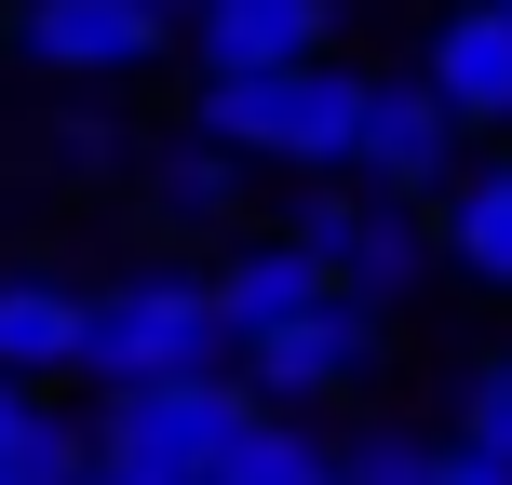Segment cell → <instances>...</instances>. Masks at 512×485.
<instances>
[{"label":"cell","instance_id":"12","mask_svg":"<svg viewBox=\"0 0 512 485\" xmlns=\"http://www.w3.org/2000/svg\"><path fill=\"white\" fill-rule=\"evenodd\" d=\"M432 256H459L486 297H512V162L445 176V203H432Z\"/></svg>","mask_w":512,"mask_h":485},{"label":"cell","instance_id":"8","mask_svg":"<svg viewBox=\"0 0 512 485\" xmlns=\"http://www.w3.org/2000/svg\"><path fill=\"white\" fill-rule=\"evenodd\" d=\"M418 81H432V108L459 135H499L512 122V14L499 0H459V14L432 27V54H418Z\"/></svg>","mask_w":512,"mask_h":485},{"label":"cell","instance_id":"10","mask_svg":"<svg viewBox=\"0 0 512 485\" xmlns=\"http://www.w3.org/2000/svg\"><path fill=\"white\" fill-rule=\"evenodd\" d=\"M0 378H14V391L81 378V283H54V270H0Z\"/></svg>","mask_w":512,"mask_h":485},{"label":"cell","instance_id":"5","mask_svg":"<svg viewBox=\"0 0 512 485\" xmlns=\"http://www.w3.org/2000/svg\"><path fill=\"white\" fill-rule=\"evenodd\" d=\"M378 364H391V324H378L364 297H324V310H297V324L243 337L230 378L256 391V405H337V391H364Z\"/></svg>","mask_w":512,"mask_h":485},{"label":"cell","instance_id":"1","mask_svg":"<svg viewBox=\"0 0 512 485\" xmlns=\"http://www.w3.org/2000/svg\"><path fill=\"white\" fill-rule=\"evenodd\" d=\"M81 378L95 391H162V378H230V324H216L203 270H122L81 297Z\"/></svg>","mask_w":512,"mask_h":485},{"label":"cell","instance_id":"21","mask_svg":"<svg viewBox=\"0 0 512 485\" xmlns=\"http://www.w3.org/2000/svg\"><path fill=\"white\" fill-rule=\"evenodd\" d=\"M81 485H122V472H95V459H81Z\"/></svg>","mask_w":512,"mask_h":485},{"label":"cell","instance_id":"2","mask_svg":"<svg viewBox=\"0 0 512 485\" xmlns=\"http://www.w3.org/2000/svg\"><path fill=\"white\" fill-rule=\"evenodd\" d=\"M256 432V391L243 378H162V391H108L95 418V472L122 485H216V459Z\"/></svg>","mask_w":512,"mask_h":485},{"label":"cell","instance_id":"23","mask_svg":"<svg viewBox=\"0 0 512 485\" xmlns=\"http://www.w3.org/2000/svg\"><path fill=\"white\" fill-rule=\"evenodd\" d=\"M499 14H512V0H499Z\"/></svg>","mask_w":512,"mask_h":485},{"label":"cell","instance_id":"19","mask_svg":"<svg viewBox=\"0 0 512 485\" xmlns=\"http://www.w3.org/2000/svg\"><path fill=\"white\" fill-rule=\"evenodd\" d=\"M432 485H512L499 459H472V445H432Z\"/></svg>","mask_w":512,"mask_h":485},{"label":"cell","instance_id":"9","mask_svg":"<svg viewBox=\"0 0 512 485\" xmlns=\"http://www.w3.org/2000/svg\"><path fill=\"white\" fill-rule=\"evenodd\" d=\"M337 27V0H203L189 41H203V81H256V68H310Z\"/></svg>","mask_w":512,"mask_h":485},{"label":"cell","instance_id":"6","mask_svg":"<svg viewBox=\"0 0 512 485\" xmlns=\"http://www.w3.org/2000/svg\"><path fill=\"white\" fill-rule=\"evenodd\" d=\"M351 189H378V203H418V189H445L459 176V122L432 108V81H364L351 95V162H337Z\"/></svg>","mask_w":512,"mask_h":485},{"label":"cell","instance_id":"7","mask_svg":"<svg viewBox=\"0 0 512 485\" xmlns=\"http://www.w3.org/2000/svg\"><path fill=\"white\" fill-rule=\"evenodd\" d=\"M0 41H14L41 81H135L162 54V14L149 0H14Z\"/></svg>","mask_w":512,"mask_h":485},{"label":"cell","instance_id":"18","mask_svg":"<svg viewBox=\"0 0 512 485\" xmlns=\"http://www.w3.org/2000/svg\"><path fill=\"white\" fill-rule=\"evenodd\" d=\"M54 162H81V176L108 162V122H95V108H68V122H54Z\"/></svg>","mask_w":512,"mask_h":485},{"label":"cell","instance_id":"14","mask_svg":"<svg viewBox=\"0 0 512 485\" xmlns=\"http://www.w3.org/2000/svg\"><path fill=\"white\" fill-rule=\"evenodd\" d=\"M0 485H81V432L14 378H0Z\"/></svg>","mask_w":512,"mask_h":485},{"label":"cell","instance_id":"15","mask_svg":"<svg viewBox=\"0 0 512 485\" xmlns=\"http://www.w3.org/2000/svg\"><path fill=\"white\" fill-rule=\"evenodd\" d=\"M216 485H337V445L297 432V418H256L230 459H216Z\"/></svg>","mask_w":512,"mask_h":485},{"label":"cell","instance_id":"22","mask_svg":"<svg viewBox=\"0 0 512 485\" xmlns=\"http://www.w3.org/2000/svg\"><path fill=\"white\" fill-rule=\"evenodd\" d=\"M189 14H203V0H189Z\"/></svg>","mask_w":512,"mask_h":485},{"label":"cell","instance_id":"11","mask_svg":"<svg viewBox=\"0 0 512 485\" xmlns=\"http://www.w3.org/2000/svg\"><path fill=\"white\" fill-rule=\"evenodd\" d=\"M324 297H337V283L310 270L283 230H270V243L243 230V243H230V270H216V324H230V351H243V337H270V324H297V310H324Z\"/></svg>","mask_w":512,"mask_h":485},{"label":"cell","instance_id":"3","mask_svg":"<svg viewBox=\"0 0 512 485\" xmlns=\"http://www.w3.org/2000/svg\"><path fill=\"white\" fill-rule=\"evenodd\" d=\"M351 95L364 81L337 68V54L256 68V81H203V135L230 162H310V176H337V162H351Z\"/></svg>","mask_w":512,"mask_h":485},{"label":"cell","instance_id":"17","mask_svg":"<svg viewBox=\"0 0 512 485\" xmlns=\"http://www.w3.org/2000/svg\"><path fill=\"white\" fill-rule=\"evenodd\" d=\"M337 485H432V445L418 432H364V445H337Z\"/></svg>","mask_w":512,"mask_h":485},{"label":"cell","instance_id":"16","mask_svg":"<svg viewBox=\"0 0 512 485\" xmlns=\"http://www.w3.org/2000/svg\"><path fill=\"white\" fill-rule=\"evenodd\" d=\"M459 445H472V459H499V472H512V351H499V364H472V378H459Z\"/></svg>","mask_w":512,"mask_h":485},{"label":"cell","instance_id":"4","mask_svg":"<svg viewBox=\"0 0 512 485\" xmlns=\"http://www.w3.org/2000/svg\"><path fill=\"white\" fill-rule=\"evenodd\" d=\"M283 243H297L337 297H364V310L418 297V270H432V216H418V203H378V189H310Z\"/></svg>","mask_w":512,"mask_h":485},{"label":"cell","instance_id":"20","mask_svg":"<svg viewBox=\"0 0 512 485\" xmlns=\"http://www.w3.org/2000/svg\"><path fill=\"white\" fill-rule=\"evenodd\" d=\"M149 14H162V27H176V14H189V0H149Z\"/></svg>","mask_w":512,"mask_h":485},{"label":"cell","instance_id":"13","mask_svg":"<svg viewBox=\"0 0 512 485\" xmlns=\"http://www.w3.org/2000/svg\"><path fill=\"white\" fill-rule=\"evenodd\" d=\"M149 216H176V230H230V216H243V162L216 149V135L149 149Z\"/></svg>","mask_w":512,"mask_h":485}]
</instances>
